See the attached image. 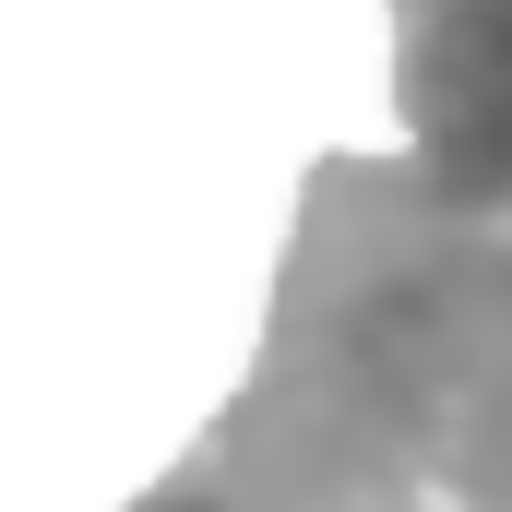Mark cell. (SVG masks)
<instances>
[{"label": "cell", "instance_id": "obj_2", "mask_svg": "<svg viewBox=\"0 0 512 512\" xmlns=\"http://www.w3.org/2000/svg\"><path fill=\"white\" fill-rule=\"evenodd\" d=\"M393 108L405 167L512 227V0H393Z\"/></svg>", "mask_w": 512, "mask_h": 512}, {"label": "cell", "instance_id": "obj_1", "mask_svg": "<svg viewBox=\"0 0 512 512\" xmlns=\"http://www.w3.org/2000/svg\"><path fill=\"white\" fill-rule=\"evenodd\" d=\"M203 429L334 512H512V227L405 155H322L251 382Z\"/></svg>", "mask_w": 512, "mask_h": 512}, {"label": "cell", "instance_id": "obj_3", "mask_svg": "<svg viewBox=\"0 0 512 512\" xmlns=\"http://www.w3.org/2000/svg\"><path fill=\"white\" fill-rule=\"evenodd\" d=\"M120 512H334V501H310V489H286V477H262L251 453H227L215 429L143 489V501H120Z\"/></svg>", "mask_w": 512, "mask_h": 512}]
</instances>
